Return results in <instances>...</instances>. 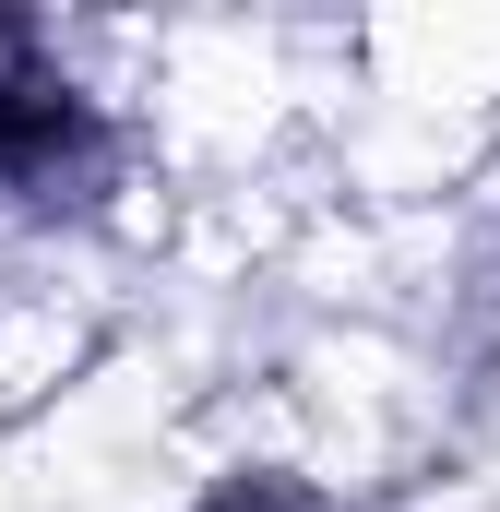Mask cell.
Here are the masks:
<instances>
[{"mask_svg":"<svg viewBox=\"0 0 500 512\" xmlns=\"http://www.w3.org/2000/svg\"><path fill=\"white\" fill-rule=\"evenodd\" d=\"M191 512H346V501H334V489H310V477H286V465H227Z\"/></svg>","mask_w":500,"mask_h":512,"instance_id":"obj_2","label":"cell"},{"mask_svg":"<svg viewBox=\"0 0 500 512\" xmlns=\"http://www.w3.org/2000/svg\"><path fill=\"white\" fill-rule=\"evenodd\" d=\"M120 120L84 96L24 12H0V203L12 215H96L120 191Z\"/></svg>","mask_w":500,"mask_h":512,"instance_id":"obj_1","label":"cell"}]
</instances>
